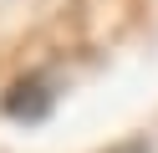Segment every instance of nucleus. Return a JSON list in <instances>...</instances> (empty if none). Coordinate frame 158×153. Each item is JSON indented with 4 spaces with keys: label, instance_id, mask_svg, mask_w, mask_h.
I'll return each mask as SVG.
<instances>
[{
    "label": "nucleus",
    "instance_id": "1",
    "mask_svg": "<svg viewBox=\"0 0 158 153\" xmlns=\"http://www.w3.org/2000/svg\"><path fill=\"white\" fill-rule=\"evenodd\" d=\"M0 112L5 117H15V122H41L46 112H51V82L46 77H15L10 87L0 92Z\"/></svg>",
    "mask_w": 158,
    "mask_h": 153
}]
</instances>
